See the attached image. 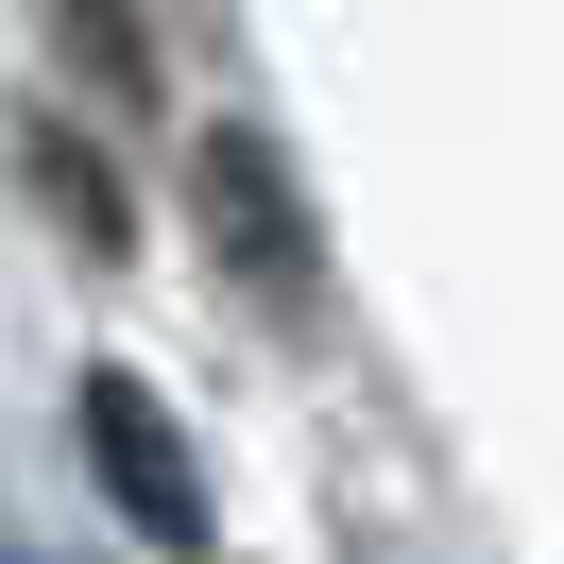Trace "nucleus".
<instances>
[{
    "mask_svg": "<svg viewBox=\"0 0 564 564\" xmlns=\"http://www.w3.org/2000/svg\"><path fill=\"white\" fill-rule=\"evenodd\" d=\"M86 479H104V496H120V513H138L172 564H206V530H223V513H206V462H188L172 393H154L138 359H86Z\"/></svg>",
    "mask_w": 564,
    "mask_h": 564,
    "instance_id": "1",
    "label": "nucleus"
},
{
    "mask_svg": "<svg viewBox=\"0 0 564 564\" xmlns=\"http://www.w3.org/2000/svg\"><path fill=\"white\" fill-rule=\"evenodd\" d=\"M188 188H206V240H223V274H240V291H274V308H308V291H325L308 188L274 172V138H257V120H223V138L188 154Z\"/></svg>",
    "mask_w": 564,
    "mask_h": 564,
    "instance_id": "2",
    "label": "nucleus"
}]
</instances>
